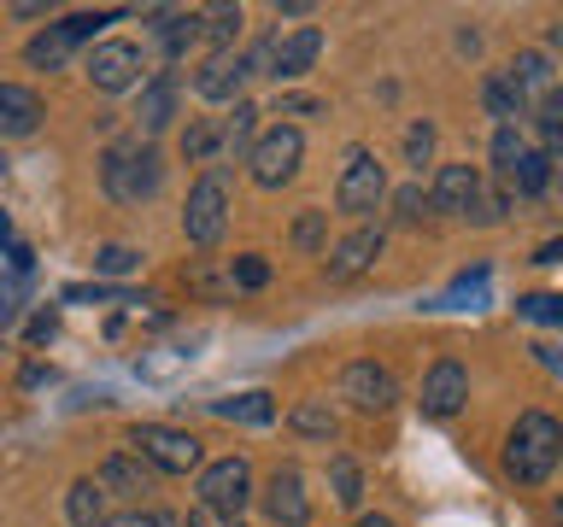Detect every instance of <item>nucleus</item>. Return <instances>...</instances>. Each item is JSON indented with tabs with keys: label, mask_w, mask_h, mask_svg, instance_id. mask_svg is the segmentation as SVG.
Listing matches in <instances>:
<instances>
[{
	"label": "nucleus",
	"mask_w": 563,
	"mask_h": 527,
	"mask_svg": "<svg viewBox=\"0 0 563 527\" xmlns=\"http://www.w3.org/2000/svg\"><path fill=\"white\" fill-rule=\"evenodd\" d=\"M475 200H482V170L475 165H440L434 170L429 211H440V217H470Z\"/></svg>",
	"instance_id": "12"
},
{
	"label": "nucleus",
	"mask_w": 563,
	"mask_h": 527,
	"mask_svg": "<svg viewBox=\"0 0 563 527\" xmlns=\"http://www.w3.org/2000/svg\"><path fill=\"white\" fill-rule=\"evenodd\" d=\"M258 504H264V516H271L276 527H306V516H311L306 481H299V469H294V463H282L271 481H264Z\"/></svg>",
	"instance_id": "11"
},
{
	"label": "nucleus",
	"mask_w": 563,
	"mask_h": 527,
	"mask_svg": "<svg viewBox=\"0 0 563 527\" xmlns=\"http://www.w3.org/2000/svg\"><path fill=\"white\" fill-rule=\"evenodd\" d=\"M188 293H200V299H211V305H218V299L235 293V281H229V270H223L218 258H194V264H188Z\"/></svg>",
	"instance_id": "29"
},
{
	"label": "nucleus",
	"mask_w": 563,
	"mask_h": 527,
	"mask_svg": "<svg viewBox=\"0 0 563 527\" xmlns=\"http://www.w3.org/2000/svg\"><path fill=\"white\" fill-rule=\"evenodd\" d=\"M95 270L100 276H130V270H141V253H135V246H123V240H106L95 253Z\"/></svg>",
	"instance_id": "36"
},
{
	"label": "nucleus",
	"mask_w": 563,
	"mask_h": 527,
	"mask_svg": "<svg viewBox=\"0 0 563 527\" xmlns=\"http://www.w3.org/2000/svg\"><path fill=\"white\" fill-rule=\"evenodd\" d=\"M540 264H563V240H552V246H540Z\"/></svg>",
	"instance_id": "49"
},
{
	"label": "nucleus",
	"mask_w": 563,
	"mask_h": 527,
	"mask_svg": "<svg viewBox=\"0 0 563 527\" xmlns=\"http://www.w3.org/2000/svg\"><path fill=\"white\" fill-rule=\"evenodd\" d=\"M200 35H211V42H218V53H229V42L241 35V7H211V12H200Z\"/></svg>",
	"instance_id": "33"
},
{
	"label": "nucleus",
	"mask_w": 563,
	"mask_h": 527,
	"mask_svg": "<svg viewBox=\"0 0 563 527\" xmlns=\"http://www.w3.org/2000/svg\"><path fill=\"white\" fill-rule=\"evenodd\" d=\"M341 399L364 416H387L399 404V381H394V369L376 363V358H352L341 369Z\"/></svg>",
	"instance_id": "7"
},
{
	"label": "nucleus",
	"mask_w": 563,
	"mask_h": 527,
	"mask_svg": "<svg viewBox=\"0 0 563 527\" xmlns=\"http://www.w3.org/2000/svg\"><path fill=\"white\" fill-rule=\"evenodd\" d=\"M106 24H118V12H70V18H59V30L70 35V42H88V35H100Z\"/></svg>",
	"instance_id": "42"
},
{
	"label": "nucleus",
	"mask_w": 563,
	"mask_h": 527,
	"mask_svg": "<svg viewBox=\"0 0 563 527\" xmlns=\"http://www.w3.org/2000/svg\"><path fill=\"white\" fill-rule=\"evenodd\" d=\"M464 399H470V369L457 363V358H434L429 363V375H422V416H434V422H446L464 411Z\"/></svg>",
	"instance_id": "9"
},
{
	"label": "nucleus",
	"mask_w": 563,
	"mask_h": 527,
	"mask_svg": "<svg viewBox=\"0 0 563 527\" xmlns=\"http://www.w3.org/2000/svg\"><path fill=\"white\" fill-rule=\"evenodd\" d=\"M429 158H434V123L429 117H417L411 123V130H405V165H429Z\"/></svg>",
	"instance_id": "41"
},
{
	"label": "nucleus",
	"mask_w": 563,
	"mask_h": 527,
	"mask_svg": "<svg viewBox=\"0 0 563 527\" xmlns=\"http://www.w3.org/2000/svg\"><path fill=\"white\" fill-rule=\"evenodd\" d=\"M0 176H7V158H0Z\"/></svg>",
	"instance_id": "53"
},
{
	"label": "nucleus",
	"mask_w": 563,
	"mask_h": 527,
	"mask_svg": "<svg viewBox=\"0 0 563 527\" xmlns=\"http://www.w3.org/2000/svg\"><path fill=\"white\" fill-rule=\"evenodd\" d=\"M211 416H218V422H246V428H264V422H276V399H271V393L211 399Z\"/></svg>",
	"instance_id": "21"
},
{
	"label": "nucleus",
	"mask_w": 563,
	"mask_h": 527,
	"mask_svg": "<svg viewBox=\"0 0 563 527\" xmlns=\"http://www.w3.org/2000/svg\"><path fill=\"white\" fill-rule=\"evenodd\" d=\"M517 316H528V323H552V328H563V293H528V299H517Z\"/></svg>",
	"instance_id": "37"
},
{
	"label": "nucleus",
	"mask_w": 563,
	"mask_h": 527,
	"mask_svg": "<svg viewBox=\"0 0 563 527\" xmlns=\"http://www.w3.org/2000/svg\"><path fill=\"white\" fill-rule=\"evenodd\" d=\"M65 516H70V527H106V492L95 486V474L65 492Z\"/></svg>",
	"instance_id": "24"
},
{
	"label": "nucleus",
	"mask_w": 563,
	"mask_h": 527,
	"mask_svg": "<svg viewBox=\"0 0 563 527\" xmlns=\"http://www.w3.org/2000/svg\"><path fill=\"white\" fill-rule=\"evenodd\" d=\"M70 53H77V42H70L59 24H47L42 35H30V42H24V59H30L35 70H59Z\"/></svg>",
	"instance_id": "25"
},
{
	"label": "nucleus",
	"mask_w": 563,
	"mask_h": 527,
	"mask_svg": "<svg viewBox=\"0 0 563 527\" xmlns=\"http://www.w3.org/2000/svg\"><path fill=\"white\" fill-rule=\"evenodd\" d=\"M323 240H329V211H299L294 217V246L299 253H323Z\"/></svg>",
	"instance_id": "35"
},
{
	"label": "nucleus",
	"mask_w": 563,
	"mask_h": 527,
	"mask_svg": "<svg viewBox=\"0 0 563 527\" xmlns=\"http://www.w3.org/2000/svg\"><path fill=\"white\" fill-rule=\"evenodd\" d=\"M147 18H153V35L165 47V59H183L200 42V12H147Z\"/></svg>",
	"instance_id": "19"
},
{
	"label": "nucleus",
	"mask_w": 563,
	"mask_h": 527,
	"mask_svg": "<svg viewBox=\"0 0 563 527\" xmlns=\"http://www.w3.org/2000/svg\"><path fill=\"white\" fill-rule=\"evenodd\" d=\"M329 105L317 100V94H282V105H276V117H323Z\"/></svg>",
	"instance_id": "44"
},
{
	"label": "nucleus",
	"mask_w": 563,
	"mask_h": 527,
	"mask_svg": "<svg viewBox=\"0 0 563 527\" xmlns=\"http://www.w3.org/2000/svg\"><path fill=\"white\" fill-rule=\"evenodd\" d=\"M387 205V170L369 147H346V165H341V182H334V211L346 217H369V211Z\"/></svg>",
	"instance_id": "4"
},
{
	"label": "nucleus",
	"mask_w": 563,
	"mask_h": 527,
	"mask_svg": "<svg viewBox=\"0 0 563 527\" xmlns=\"http://www.w3.org/2000/svg\"><path fill=\"white\" fill-rule=\"evenodd\" d=\"M106 527H183L170 516V509L158 504H135V509H118V516H106Z\"/></svg>",
	"instance_id": "38"
},
{
	"label": "nucleus",
	"mask_w": 563,
	"mask_h": 527,
	"mask_svg": "<svg viewBox=\"0 0 563 527\" xmlns=\"http://www.w3.org/2000/svg\"><path fill=\"white\" fill-rule=\"evenodd\" d=\"M299 158H306V135L294 123H271V130H258L253 153H246V170H253L258 188H288L299 176Z\"/></svg>",
	"instance_id": "6"
},
{
	"label": "nucleus",
	"mask_w": 563,
	"mask_h": 527,
	"mask_svg": "<svg viewBox=\"0 0 563 527\" xmlns=\"http://www.w3.org/2000/svg\"><path fill=\"white\" fill-rule=\"evenodd\" d=\"M387 205H394V223L411 228V223H422V211H429V188H422V182H405V188L387 193Z\"/></svg>",
	"instance_id": "34"
},
{
	"label": "nucleus",
	"mask_w": 563,
	"mask_h": 527,
	"mask_svg": "<svg viewBox=\"0 0 563 527\" xmlns=\"http://www.w3.org/2000/svg\"><path fill=\"white\" fill-rule=\"evenodd\" d=\"M505 77L517 82V94L528 100V94H552V59H545L540 47H522L517 59L505 65Z\"/></svg>",
	"instance_id": "20"
},
{
	"label": "nucleus",
	"mask_w": 563,
	"mask_h": 527,
	"mask_svg": "<svg viewBox=\"0 0 563 527\" xmlns=\"http://www.w3.org/2000/svg\"><path fill=\"white\" fill-rule=\"evenodd\" d=\"M288 428L299 439H334V434H341V416H334L323 399H299L294 411H288Z\"/></svg>",
	"instance_id": "22"
},
{
	"label": "nucleus",
	"mask_w": 563,
	"mask_h": 527,
	"mask_svg": "<svg viewBox=\"0 0 563 527\" xmlns=\"http://www.w3.org/2000/svg\"><path fill=\"white\" fill-rule=\"evenodd\" d=\"M358 527H394V522L387 516H358Z\"/></svg>",
	"instance_id": "50"
},
{
	"label": "nucleus",
	"mask_w": 563,
	"mask_h": 527,
	"mask_svg": "<svg viewBox=\"0 0 563 527\" xmlns=\"http://www.w3.org/2000/svg\"><path fill=\"white\" fill-rule=\"evenodd\" d=\"M188 358H194L188 340L183 346H153V351H141V358H135V375L141 381H170V375H183V369H188Z\"/></svg>",
	"instance_id": "27"
},
{
	"label": "nucleus",
	"mask_w": 563,
	"mask_h": 527,
	"mask_svg": "<svg viewBox=\"0 0 563 527\" xmlns=\"http://www.w3.org/2000/svg\"><path fill=\"white\" fill-rule=\"evenodd\" d=\"M42 117H47V105H42L35 88L0 82V135H35V130H42Z\"/></svg>",
	"instance_id": "17"
},
{
	"label": "nucleus",
	"mask_w": 563,
	"mask_h": 527,
	"mask_svg": "<svg viewBox=\"0 0 563 527\" xmlns=\"http://www.w3.org/2000/svg\"><path fill=\"white\" fill-rule=\"evenodd\" d=\"M382 246H387V228L382 223H358L352 235L329 253V281H352V276H364L369 264L382 258Z\"/></svg>",
	"instance_id": "13"
},
{
	"label": "nucleus",
	"mask_w": 563,
	"mask_h": 527,
	"mask_svg": "<svg viewBox=\"0 0 563 527\" xmlns=\"http://www.w3.org/2000/svg\"><path fill=\"white\" fill-rule=\"evenodd\" d=\"M329 486H334V504H341V509H358L364 504V469L352 463L346 451L329 463Z\"/></svg>",
	"instance_id": "30"
},
{
	"label": "nucleus",
	"mask_w": 563,
	"mask_h": 527,
	"mask_svg": "<svg viewBox=\"0 0 563 527\" xmlns=\"http://www.w3.org/2000/svg\"><path fill=\"white\" fill-rule=\"evenodd\" d=\"M552 516H558V522H563V492H558V498H552Z\"/></svg>",
	"instance_id": "52"
},
{
	"label": "nucleus",
	"mask_w": 563,
	"mask_h": 527,
	"mask_svg": "<svg viewBox=\"0 0 563 527\" xmlns=\"http://www.w3.org/2000/svg\"><path fill=\"white\" fill-rule=\"evenodd\" d=\"M229 228V176L223 170H206L200 182L188 188V205H183V235L188 246H200V253H211V246L223 240Z\"/></svg>",
	"instance_id": "3"
},
{
	"label": "nucleus",
	"mask_w": 563,
	"mask_h": 527,
	"mask_svg": "<svg viewBox=\"0 0 563 527\" xmlns=\"http://www.w3.org/2000/svg\"><path fill=\"white\" fill-rule=\"evenodd\" d=\"M135 123H141V135H158V130H170V123H176V77H170V70H158L153 82H141Z\"/></svg>",
	"instance_id": "18"
},
{
	"label": "nucleus",
	"mask_w": 563,
	"mask_h": 527,
	"mask_svg": "<svg viewBox=\"0 0 563 527\" xmlns=\"http://www.w3.org/2000/svg\"><path fill=\"white\" fill-rule=\"evenodd\" d=\"M545 182H552V158L528 147V153L517 158V170H510V188H517V193H528V200H534V193H545Z\"/></svg>",
	"instance_id": "31"
},
{
	"label": "nucleus",
	"mask_w": 563,
	"mask_h": 527,
	"mask_svg": "<svg viewBox=\"0 0 563 527\" xmlns=\"http://www.w3.org/2000/svg\"><path fill=\"white\" fill-rule=\"evenodd\" d=\"M241 82H246V65L235 59V53H211V59L194 70V94L211 100V105H235Z\"/></svg>",
	"instance_id": "16"
},
{
	"label": "nucleus",
	"mask_w": 563,
	"mask_h": 527,
	"mask_svg": "<svg viewBox=\"0 0 563 527\" xmlns=\"http://www.w3.org/2000/svg\"><path fill=\"white\" fill-rule=\"evenodd\" d=\"M563 463V422L552 411H522L505 434V474L517 486H545Z\"/></svg>",
	"instance_id": "1"
},
{
	"label": "nucleus",
	"mask_w": 563,
	"mask_h": 527,
	"mask_svg": "<svg viewBox=\"0 0 563 527\" xmlns=\"http://www.w3.org/2000/svg\"><path fill=\"white\" fill-rule=\"evenodd\" d=\"M505 205H510V193L482 182V200H475V211H470V217H475V223H499V217H505Z\"/></svg>",
	"instance_id": "43"
},
{
	"label": "nucleus",
	"mask_w": 563,
	"mask_h": 527,
	"mask_svg": "<svg viewBox=\"0 0 563 527\" xmlns=\"http://www.w3.org/2000/svg\"><path fill=\"white\" fill-rule=\"evenodd\" d=\"M246 498H253V463H246V457H218V463L200 469V504L206 509L241 516Z\"/></svg>",
	"instance_id": "8"
},
{
	"label": "nucleus",
	"mask_w": 563,
	"mask_h": 527,
	"mask_svg": "<svg viewBox=\"0 0 563 527\" xmlns=\"http://www.w3.org/2000/svg\"><path fill=\"white\" fill-rule=\"evenodd\" d=\"M24 334H30V346H47L53 334H59V311H53V305H42V311L30 316V328H24Z\"/></svg>",
	"instance_id": "45"
},
{
	"label": "nucleus",
	"mask_w": 563,
	"mask_h": 527,
	"mask_svg": "<svg viewBox=\"0 0 563 527\" xmlns=\"http://www.w3.org/2000/svg\"><path fill=\"white\" fill-rule=\"evenodd\" d=\"M95 486L100 492H112V498H130V504H141L153 492V469L141 463L135 451H112L106 463L95 469Z\"/></svg>",
	"instance_id": "15"
},
{
	"label": "nucleus",
	"mask_w": 563,
	"mask_h": 527,
	"mask_svg": "<svg viewBox=\"0 0 563 527\" xmlns=\"http://www.w3.org/2000/svg\"><path fill=\"white\" fill-rule=\"evenodd\" d=\"M317 53H323V30H317V24H299V30H288V35H276V42H271L276 82H299V77L317 65Z\"/></svg>",
	"instance_id": "14"
},
{
	"label": "nucleus",
	"mask_w": 563,
	"mask_h": 527,
	"mask_svg": "<svg viewBox=\"0 0 563 527\" xmlns=\"http://www.w3.org/2000/svg\"><path fill=\"white\" fill-rule=\"evenodd\" d=\"M188 527H241V516H223V509L194 504V509H188Z\"/></svg>",
	"instance_id": "47"
},
{
	"label": "nucleus",
	"mask_w": 563,
	"mask_h": 527,
	"mask_svg": "<svg viewBox=\"0 0 563 527\" xmlns=\"http://www.w3.org/2000/svg\"><path fill=\"white\" fill-rule=\"evenodd\" d=\"M253 141H258V105L253 100H235V112L223 117V153H253Z\"/></svg>",
	"instance_id": "28"
},
{
	"label": "nucleus",
	"mask_w": 563,
	"mask_h": 527,
	"mask_svg": "<svg viewBox=\"0 0 563 527\" xmlns=\"http://www.w3.org/2000/svg\"><path fill=\"white\" fill-rule=\"evenodd\" d=\"M522 153H528V147H522V135H517V123H505V130L493 135V170H499L505 182H510V170H517Z\"/></svg>",
	"instance_id": "39"
},
{
	"label": "nucleus",
	"mask_w": 563,
	"mask_h": 527,
	"mask_svg": "<svg viewBox=\"0 0 563 527\" xmlns=\"http://www.w3.org/2000/svg\"><path fill=\"white\" fill-rule=\"evenodd\" d=\"M229 281L246 288V293H258L264 281H271V264H264L258 253H241V258H229Z\"/></svg>",
	"instance_id": "40"
},
{
	"label": "nucleus",
	"mask_w": 563,
	"mask_h": 527,
	"mask_svg": "<svg viewBox=\"0 0 563 527\" xmlns=\"http://www.w3.org/2000/svg\"><path fill=\"white\" fill-rule=\"evenodd\" d=\"M540 141H545V158H563V88H552V94L540 100Z\"/></svg>",
	"instance_id": "32"
},
{
	"label": "nucleus",
	"mask_w": 563,
	"mask_h": 527,
	"mask_svg": "<svg viewBox=\"0 0 563 527\" xmlns=\"http://www.w3.org/2000/svg\"><path fill=\"white\" fill-rule=\"evenodd\" d=\"M82 70H88V82H95L100 94H123V88L141 82V47L135 42H100L82 59Z\"/></svg>",
	"instance_id": "10"
},
{
	"label": "nucleus",
	"mask_w": 563,
	"mask_h": 527,
	"mask_svg": "<svg viewBox=\"0 0 563 527\" xmlns=\"http://www.w3.org/2000/svg\"><path fill=\"white\" fill-rule=\"evenodd\" d=\"M100 188L118 205H141L165 188V153L153 141H112L100 153Z\"/></svg>",
	"instance_id": "2"
},
{
	"label": "nucleus",
	"mask_w": 563,
	"mask_h": 527,
	"mask_svg": "<svg viewBox=\"0 0 563 527\" xmlns=\"http://www.w3.org/2000/svg\"><path fill=\"white\" fill-rule=\"evenodd\" d=\"M130 446L147 469L158 474H188L200 469V439H194L188 428H170V422H135L130 428Z\"/></svg>",
	"instance_id": "5"
},
{
	"label": "nucleus",
	"mask_w": 563,
	"mask_h": 527,
	"mask_svg": "<svg viewBox=\"0 0 563 527\" xmlns=\"http://www.w3.org/2000/svg\"><path fill=\"white\" fill-rule=\"evenodd\" d=\"M218 153H223V123L218 117H188V130H183V158L188 165H211Z\"/></svg>",
	"instance_id": "23"
},
{
	"label": "nucleus",
	"mask_w": 563,
	"mask_h": 527,
	"mask_svg": "<svg viewBox=\"0 0 563 527\" xmlns=\"http://www.w3.org/2000/svg\"><path fill=\"white\" fill-rule=\"evenodd\" d=\"M534 358L545 363V369H552V375L563 381V346H534Z\"/></svg>",
	"instance_id": "48"
},
{
	"label": "nucleus",
	"mask_w": 563,
	"mask_h": 527,
	"mask_svg": "<svg viewBox=\"0 0 563 527\" xmlns=\"http://www.w3.org/2000/svg\"><path fill=\"white\" fill-rule=\"evenodd\" d=\"M12 240V223H7V211H0V246H7Z\"/></svg>",
	"instance_id": "51"
},
{
	"label": "nucleus",
	"mask_w": 563,
	"mask_h": 527,
	"mask_svg": "<svg viewBox=\"0 0 563 527\" xmlns=\"http://www.w3.org/2000/svg\"><path fill=\"white\" fill-rule=\"evenodd\" d=\"M482 105H487V117H499V130L522 117V94H517V82H510L505 70H493V77H482Z\"/></svg>",
	"instance_id": "26"
},
{
	"label": "nucleus",
	"mask_w": 563,
	"mask_h": 527,
	"mask_svg": "<svg viewBox=\"0 0 563 527\" xmlns=\"http://www.w3.org/2000/svg\"><path fill=\"white\" fill-rule=\"evenodd\" d=\"M18 299H24V281H0V328L18 323V311H24Z\"/></svg>",
	"instance_id": "46"
}]
</instances>
